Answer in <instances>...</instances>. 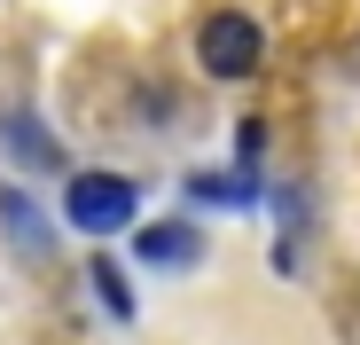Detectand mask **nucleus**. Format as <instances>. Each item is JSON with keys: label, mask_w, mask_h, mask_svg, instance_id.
<instances>
[{"label": "nucleus", "mask_w": 360, "mask_h": 345, "mask_svg": "<svg viewBox=\"0 0 360 345\" xmlns=\"http://www.w3.org/2000/svg\"><path fill=\"white\" fill-rule=\"evenodd\" d=\"M86 291L110 306V314H134V291H126V275H117L110 259H94V275H86Z\"/></svg>", "instance_id": "obj_6"}, {"label": "nucleus", "mask_w": 360, "mask_h": 345, "mask_svg": "<svg viewBox=\"0 0 360 345\" xmlns=\"http://www.w3.org/2000/svg\"><path fill=\"white\" fill-rule=\"evenodd\" d=\"M141 259H149V267H196V259H204V236H196L188 220L141 227Z\"/></svg>", "instance_id": "obj_3"}, {"label": "nucleus", "mask_w": 360, "mask_h": 345, "mask_svg": "<svg viewBox=\"0 0 360 345\" xmlns=\"http://www.w3.org/2000/svg\"><path fill=\"white\" fill-rule=\"evenodd\" d=\"M134 212H141V189L134 181H117V172H79L71 181V196H63V220L79 227V236H117V227H134Z\"/></svg>", "instance_id": "obj_1"}, {"label": "nucleus", "mask_w": 360, "mask_h": 345, "mask_svg": "<svg viewBox=\"0 0 360 345\" xmlns=\"http://www.w3.org/2000/svg\"><path fill=\"white\" fill-rule=\"evenodd\" d=\"M204 204H251V172H196Z\"/></svg>", "instance_id": "obj_5"}, {"label": "nucleus", "mask_w": 360, "mask_h": 345, "mask_svg": "<svg viewBox=\"0 0 360 345\" xmlns=\"http://www.w3.org/2000/svg\"><path fill=\"white\" fill-rule=\"evenodd\" d=\"M0 220H8V244L24 259H47V212L24 196V189H0Z\"/></svg>", "instance_id": "obj_4"}, {"label": "nucleus", "mask_w": 360, "mask_h": 345, "mask_svg": "<svg viewBox=\"0 0 360 345\" xmlns=\"http://www.w3.org/2000/svg\"><path fill=\"white\" fill-rule=\"evenodd\" d=\"M196 55H204V71H212V79H251V71H259V55H266V39H259L251 16H212V24L196 32Z\"/></svg>", "instance_id": "obj_2"}, {"label": "nucleus", "mask_w": 360, "mask_h": 345, "mask_svg": "<svg viewBox=\"0 0 360 345\" xmlns=\"http://www.w3.org/2000/svg\"><path fill=\"white\" fill-rule=\"evenodd\" d=\"M8 142H16L24 157H39V165H55V134H39V126H24V118H16V126H8Z\"/></svg>", "instance_id": "obj_7"}]
</instances>
